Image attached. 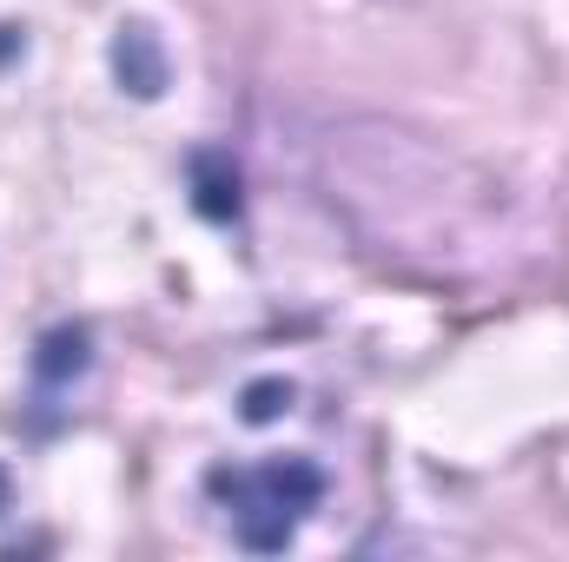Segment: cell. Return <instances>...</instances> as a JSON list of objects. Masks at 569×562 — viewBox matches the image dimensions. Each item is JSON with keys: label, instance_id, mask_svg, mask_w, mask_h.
<instances>
[{"label": "cell", "instance_id": "obj_1", "mask_svg": "<svg viewBox=\"0 0 569 562\" xmlns=\"http://www.w3.org/2000/svg\"><path fill=\"white\" fill-rule=\"evenodd\" d=\"M212 490L232 503V523H239L246 550H284L298 516L325 496V476L305 456H279V463H259V470H219Z\"/></svg>", "mask_w": 569, "mask_h": 562}, {"label": "cell", "instance_id": "obj_3", "mask_svg": "<svg viewBox=\"0 0 569 562\" xmlns=\"http://www.w3.org/2000/svg\"><path fill=\"white\" fill-rule=\"evenodd\" d=\"M87 364V331H53L47 351H40V378H67Z\"/></svg>", "mask_w": 569, "mask_h": 562}, {"label": "cell", "instance_id": "obj_4", "mask_svg": "<svg viewBox=\"0 0 569 562\" xmlns=\"http://www.w3.org/2000/svg\"><path fill=\"white\" fill-rule=\"evenodd\" d=\"M284 404H291V384L266 378V384H252V391H246V423H272Z\"/></svg>", "mask_w": 569, "mask_h": 562}, {"label": "cell", "instance_id": "obj_5", "mask_svg": "<svg viewBox=\"0 0 569 562\" xmlns=\"http://www.w3.org/2000/svg\"><path fill=\"white\" fill-rule=\"evenodd\" d=\"M7 496H13V483H7V470H0V510H7Z\"/></svg>", "mask_w": 569, "mask_h": 562}, {"label": "cell", "instance_id": "obj_2", "mask_svg": "<svg viewBox=\"0 0 569 562\" xmlns=\"http://www.w3.org/2000/svg\"><path fill=\"white\" fill-rule=\"evenodd\" d=\"M113 67H120V87H133L140 100H152V93L166 87V53H159V40H152L146 27H120Z\"/></svg>", "mask_w": 569, "mask_h": 562}]
</instances>
